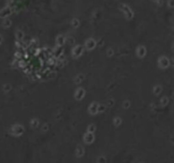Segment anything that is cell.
Returning <instances> with one entry per match:
<instances>
[{
	"label": "cell",
	"instance_id": "6da1fadb",
	"mask_svg": "<svg viewBox=\"0 0 174 163\" xmlns=\"http://www.w3.org/2000/svg\"><path fill=\"white\" fill-rule=\"evenodd\" d=\"M3 26H4L5 28H7L9 26H10V21H9V20H6V21H3Z\"/></svg>",
	"mask_w": 174,
	"mask_h": 163
},
{
	"label": "cell",
	"instance_id": "7a4b0ae2",
	"mask_svg": "<svg viewBox=\"0 0 174 163\" xmlns=\"http://www.w3.org/2000/svg\"><path fill=\"white\" fill-rule=\"evenodd\" d=\"M2 41H3V38H2V37H1V36H0V44H1Z\"/></svg>",
	"mask_w": 174,
	"mask_h": 163
}]
</instances>
